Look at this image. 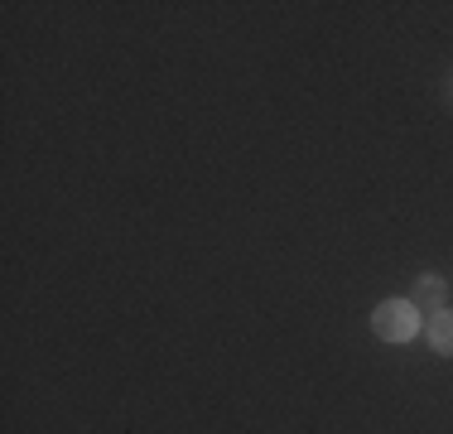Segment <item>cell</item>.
Instances as JSON below:
<instances>
[{
    "instance_id": "3",
    "label": "cell",
    "mask_w": 453,
    "mask_h": 434,
    "mask_svg": "<svg viewBox=\"0 0 453 434\" xmlns=\"http://www.w3.org/2000/svg\"><path fill=\"white\" fill-rule=\"evenodd\" d=\"M429 343H434V353L453 357V314L449 309H439L434 319H429Z\"/></svg>"
},
{
    "instance_id": "1",
    "label": "cell",
    "mask_w": 453,
    "mask_h": 434,
    "mask_svg": "<svg viewBox=\"0 0 453 434\" xmlns=\"http://www.w3.org/2000/svg\"><path fill=\"white\" fill-rule=\"evenodd\" d=\"M415 304L410 299H386V304H376V314H372V323H376V338H386V343H410L415 338Z\"/></svg>"
},
{
    "instance_id": "2",
    "label": "cell",
    "mask_w": 453,
    "mask_h": 434,
    "mask_svg": "<svg viewBox=\"0 0 453 434\" xmlns=\"http://www.w3.org/2000/svg\"><path fill=\"white\" fill-rule=\"evenodd\" d=\"M444 295H449V285L439 275H419L415 280V299H410V304H415L419 314H439V309H444Z\"/></svg>"
},
{
    "instance_id": "4",
    "label": "cell",
    "mask_w": 453,
    "mask_h": 434,
    "mask_svg": "<svg viewBox=\"0 0 453 434\" xmlns=\"http://www.w3.org/2000/svg\"><path fill=\"white\" fill-rule=\"evenodd\" d=\"M449 102H453V78H449Z\"/></svg>"
}]
</instances>
